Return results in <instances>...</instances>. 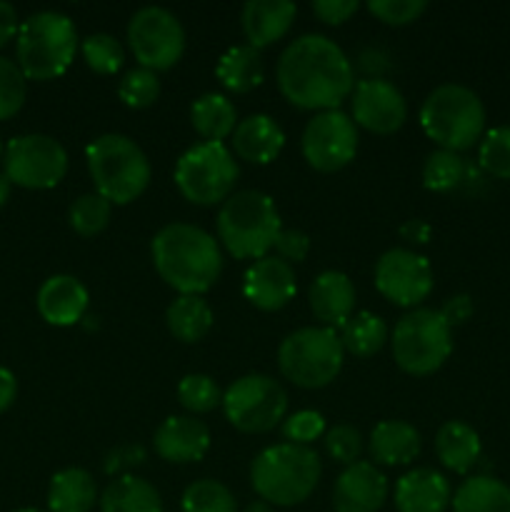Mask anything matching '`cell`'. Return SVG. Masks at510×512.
<instances>
[{
  "label": "cell",
  "mask_w": 510,
  "mask_h": 512,
  "mask_svg": "<svg viewBox=\"0 0 510 512\" xmlns=\"http://www.w3.org/2000/svg\"><path fill=\"white\" fill-rule=\"evenodd\" d=\"M275 80L290 105L300 110H338L355 88V68L335 40L305 33L285 45Z\"/></svg>",
  "instance_id": "6da1fadb"
},
{
  "label": "cell",
  "mask_w": 510,
  "mask_h": 512,
  "mask_svg": "<svg viewBox=\"0 0 510 512\" xmlns=\"http://www.w3.org/2000/svg\"><path fill=\"white\" fill-rule=\"evenodd\" d=\"M150 255L160 278L180 295H203L223 273V253L208 230L168 223L155 233Z\"/></svg>",
  "instance_id": "7a4b0ae2"
},
{
  "label": "cell",
  "mask_w": 510,
  "mask_h": 512,
  "mask_svg": "<svg viewBox=\"0 0 510 512\" xmlns=\"http://www.w3.org/2000/svg\"><path fill=\"white\" fill-rule=\"evenodd\" d=\"M323 465L315 450L303 445H270L255 455L250 465V485L268 505H300L318 488Z\"/></svg>",
  "instance_id": "3957f363"
},
{
  "label": "cell",
  "mask_w": 510,
  "mask_h": 512,
  "mask_svg": "<svg viewBox=\"0 0 510 512\" xmlns=\"http://www.w3.org/2000/svg\"><path fill=\"white\" fill-rule=\"evenodd\" d=\"M218 240L233 258L260 260L273 250L283 230L275 200L263 190H238L220 205Z\"/></svg>",
  "instance_id": "277c9868"
},
{
  "label": "cell",
  "mask_w": 510,
  "mask_h": 512,
  "mask_svg": "<svg viewBox=\"0 0 510 512\" xmlns=\"http://www.w3.org/2000/svg\"><path fill=\"white\" fill-rule=\"evenodd\" d=\"M88 173L95 183V193L110 205H128L145 193L150 183L148 155L135 140L120 133L98 135L85 148Z\"/></svg>",
  "instance_id": "5b68a950"
},
{
  "label": "cell",
  "mask_w": 510,
  "mask_h": 512,
  "mask_svg": "<svg viewBox=\"0 0 510 512\" xmlns=\"http://www.w3.org/2000/svg\"><path fill=\"white\" fill-rule=\"evenodd\" d=\"M420 128L438 148L463 153L483 138L485 105L468 85L443 83L420 105Z\"/></svg>",
  "instance_id": "8992f818"
},
{
  "label": "cell",
  "mask_w": 510,
  "mask_h": 512,
  "mask_svg": "<svg viewBox=\"0 0 510 512\" xmlns=\"http://www.w3.org/2000/svg\"><path fill=\"white\" fill-rule=\"evenodd\" d=\"M78 50V28L58 10H38L20 23L15 35L18 65L28 80L60 78Z\"/></svg>",
  "instance_id": "52a82bcc"
},
{
  "label": "cell",
  "mask_w": 510,
  "mask_h": 512,
  "mask_svg": "<svg viewBox=\"0 0 510 512\" xmlns=\"http://www.w3.org/2000/svg\"><path fill=\"white\" fill-rule=\"evenodd\" d=\"M390 350L403 373L415 378L433 375L453 353V328L445 323L440 310L415 308L395 323Z\"/></svg>",
  "instance_id": "ba28073f"
},
{
  "label": "cell",
  "mask_w": 510,
  "mask_h": 512,
  "mask_svg": "<svg viewBox=\"0 0 510 512\" xmlns=\"http://www.w3.org/2000/svg\"><path fill=\"white\" fill-rule=\"evenodd\" d=\"M343 355V343L333 328L310 325L285 335L278 348V368L298 388L318 390L338 378Z\"/></svg>",
  "instance_id": "9c48e42d"
},
{
  "label": "cell",
  "mask_w": 510,
  "mask_h": 512,
  "mask_svg": "<svg viewBox=\"0 0 510 512\" xmlns=\"http://www.w3.org/2000/svg\"><path fill=\"white\" fill-rule=\"evenodd\" d=\"M240 168L223 143H195L175 163V185L193 205H223L233 195Z\"/></svg>",
  "instance_id": "30bf717a"
},
{
  "label": "cell",
  "mask_w": 510,
  "mask_h": 512,
  "mask_svg": "<svg viewBox=\"0 0 510 512\" xmlns=\"http://www.w3.org/2000/svg\"><path fill=\"white\" fill-rule=\"evenodd\" d=\"M225 420L248 435L270 433L288 413V395L283 385L263 373H250L228 385L223 393Z\"/></svg>",
  "instance_id": "8fae6325"
},
{
  "label": "cell",
  "mask_w": 510,
  "mask_h": 512,
  "mask_svg": "<svg viewBox=\"0 0 510 512\" xmlns=\"http://www.w3.org/2000/svg\"><path fill=\"white\" fill-rule=\"evenodd\" d=\"M128 45L140 68L170 70L185 53V28L173 10L143 5L128 20Z\"/></svg>",
  "instance_id": "7c38bea8"
},
{
  "label": "cell",
  "mask_w": 510,
  "mask_h": 512,
  "mask_svg": "<svg viewBox=\"0 0 510 512\" xmlns=\"http://www.w3.org/2000/svg\"><path fill=\"white\" fill-rule=\"evenodd\" d=\"M3 163L13 185L30 190L55 188L68 173V153L55 138L43 133L18 135L5 145Z\"/></svg>",
  "instance_id": "4fadbf2b"
},
{
  "label": "cell",
  "mask_w": 510,
  "mask_h": 512,
  "mask_svg": "<svg viewBox=\"0 0 510 512\" xmlns=\"http://www.w3.org/2000/svg\"><path fill=\"white\" fill-rule=\"evenodd\" d=\"M358 125L343 110H323L308 120L300 138V150L310 168L335 173L358 153Z\"/></svg>",
  "instance_id": "5bb4252c"
},
{
  "label": "cell",
  "mask_w": 510,
  "mask_h": 512,
  "mask_svg": "<svg viewBox=\"0 0 510 512\" xmlns=\"http://www.w3.org/2000/svg\"><path fill=\"white\" fill-rule=\"evenodd\" d=\"M433 268L428 258L408 248H390L375 263V288L400 308H418L433 293Z\"/></svg>",
  "instance_id": "9a60e30c"
},
{
  "label": "cell",
  "mask_w": 510,
  "mask_h": 512,
  "mask_svg": "<svg viewBox=\"0 0 510 512\" xmlns=\"http://www.w3.org/2000/svg\"><path fill=\"white\" fill-rule=\"evenodd\" d=\"M350 118L375 135H390L408 120L405 95L385 78H365L350 93Z\"/></svg>",
  "instance_id": "2e32d148"
},
{
  "label": "cell",
  "mask_w": 510,
  "mask_h": 512,
  "mask_svg": "<svg viewBox=\"0 0 510 512\" xmlns=\"http://www.w3.org/2000/svg\"><path fill=\"white\" fill-rule=\"evenodd\" d=\"M298 293L293 265L280 260L278 255H265L255 260L243 275V295L250 305L265 313L285 308Z\"/></svg>",
  "instance_id": "e0dca14e"
},
{
  "label": "cell",
  "mask_w": 510,
  "mask_h": 512,
  "mask_svg": "<svg viewBox=\"0 0 510 512\" xmlns=\"http://www.w3.org/2000/svg\"><path fill=\"white\" fill-rule=\"evenodd\" d=\"M388 478L375 463L348 465L333 485L335 512H378L388 500Z\"/></svg>",
  "instance_id": "ac0fdd59"
},
{
  "label": "cell",
  "mask_w": 510,
  "mask_h": 512,
  "mask_svg": "<svg viewBox=\"0 0 510 512\" xmlns=\"http://www.w3.org/2000/svg\"><path fill=\"white\" fill-rule=\"evenodd\" d=\"M153 445L165 463H198L210 450V430L195 415H170L155 430Z\"/></svg>",
  "instance_id": "d6986e66"
},
{
  "label": "cell",
  "mask_w": 510,
  "mask_h": 512,
  "mask_svg": "<svg viewBox=\"0 0 510 512\" xmlns=\"http://www.w3.org/2000/svg\"><path fill=\"white\" fill-rule=\"evenodd\" d=\"M88 288L75 275H50L38 290V313L55 328H70L80 323L88 310Z\"/></svg>",
  "instance_id": "ffe728a7"
},
{
  "label": "cell",
  "mask_w": 510,
  "mask_h": 512,
  "mask_svg": "<svg viewBox=\"0 0 510 512\" xmlns=\"http://www.w3.org/2000/svg\"><path fill=\"white\" fill-rule=\"evenodd\" d=\"M308 303L323 328H343L355 313V285L340 270H325L310 283Z\"/></svg>",
  "instance_id": "44dd1931"
},
{
  "label": "cell",
  "mask_w": 510,
  "mask_h": 512,
  "mask_svg": "<svg viewBox=\"0 0 510 512\" xmlns=\"http://www.w3.org/2000/svg\"><path fill=\"white\" fill-rule=\"evenodd\" d=\"M450 500V483L433 468H413L395 483L398 512H445Z\"/></svg>",
  "instance_id": "7402d4cb"
},
{
  "label": "cell",
  "mask_w": 510,
  "mask_h": 512,
  "mask_svg": "<svg viewBox=\"0 0 510 512\" xmlns=\"http://www.w3.org/2000/svg\"><path fill=\"white\" fill-rule=\"evenodd\" d=\"M230 138H233V153L253 165L273 163L285 145V133L280 123L265 113H253L238 120Z\"/></svg>",
  "instance_id": "603a6c76"
},
{
  "label": "cell",
  "mask_w": 510,
  "mask_h": 512,
  "mask_svg": "<svg viewBox=\"0 0 510 512\" xmlns=\"http://www.w3.org/2000/svg\"><path fill=\"white\" fill-rule=\"evenodd\" d=\"M298 8L290 0H248L240 13V25L248 45L263 50L278 43L295 23Z\"/></svg>",
  "instance_id": "cb8c5ba5"
},
{
  "label": "cell",
  "mask_w": 510,
  "mask_h": 512,
  "mask_svg": "<svg viewBox=\"0 0 510 512\" xmlns=\"http://www.w3.org/2000/svg\"><path fill=\"white\" fill-rule=\"evenodd\" d=\"M368 450L375 465H410L420 453V433L405 420H383L370 433Z\"/></svg>",
  "instance_id": "d4e9b609"
},
{
  "label": "cell",
  "mask_w": 510,
  "mask_h": 512,
  "mask_svg": "<svg viewBox=\"0 0 510 512\" xmlns=\"http://www.w3.org/2000/svg\"><path fill=\"white\" fill-rule=\"evenodd\" d=\"M480 453H483L480 435L468 423H463V420H448V423H443L438 428V435H435V455L453 473H470L475 468V463L480 460Z\"/></svg>",
  "instance_id": "484cf974"
},
{
  "label": "cell",
  "mask_w": 510,
  "mask_h": 512,
  "mask_svg": "<svg viewBox=\"0 0 510 512\" xmlns=\"http://www.w3.org/2000/svg\"><path fill=\"white\" fill-rule=\"evenodd\" d=\"M98 503L95 478L83 468H65L50 478L48 510L50 512H90Z\"/></svg>",
  "instance_id": "4316f807"
},
{
  "label": "cell",
  "mask_w": 510,
  "mask_h": 512,
  "mask_svg": "<svg viewBox=\"0 0 510 512\" xmlns=\"http://www.w3.org/2000/svg\"><path fill=\"white\" fill-rule=\"evenodd\" d=\"M215 75H218L220 85L230 93H250L265 78L263 55L248 43L233 45V48L220 55L218 65H215Z\"/></svg>",
  "instance_id": "83f0119b"
},
{
  "label": "cell",
  "mask_w": 510,
  "mask_h": 512,
  "mask_svg": "<svg viewBox=\"0 0 510 512\" xmlns=\"http://www.w3.org/2000/svg\"><path fill=\"white\" fill-rule=\"evenodd\" d=\"M190 123L205 143H223L238 125V110L225 95L203 93L190 105Z\"/></svg>",
  "instance_id": "f1b7e54d"
},
{
  "label": "cell",
  "mask_w": 510,
  "mask_h": 512,
  "mask_svg": "<svg viewBox=\"0 0 510 512\" xmlns=\"http://www.w3.org/2000/svg\"><path fill=\"white\" fill-rule=\"evenodd\" d=\"M100 512H163V500L148 480L123 475L100 495Z\"/></svg>",
  "instance_id": "f546056e"
},
{
  "label": "cell",
  "mask_w": 510,
  "mask_h": 512,
  "mask_svg": "<svg viewBox=\"0 0 510 512\" xmlns=\"http://www.w3.org/2000/svg\"><path fill=\"white\" fill-rule=\"evenodd\" d=\"M213 310L200 295H178L165 310V325L180 343H198L213 328Z\"/></svg>",
  "instance_id": "4dcf8cb0"
},
{
  "label": "cell",
  "mask_w": 510,
  "mask_h": 512,
  "mask_svg": "<svg viewBox=\"0 0 510 512\" xmlns=\"http://www.w3.org/2000/svg\"><path fill=\"white\" fill-rule=\"evenodd\" d=\"M453 512H510V488L493 475H473L455 490Z\"/></svg>",
  "instance_id": "1f68e13d"
},
{
  "label": "cell",
  "mask_w": 510,
  "mask_h": 512,
  "mask_svg": "<svg viewBox=\"0 0 510 512\" xmlns=\"http://www.w3.org/2000/svg\"><path fill=\"white\" fill-rule=\"evenodd\" d=\"M390 340L388 325L380 315L370 313V310H358L350 315L348 323L340 330V343H343L345 353L355 355V358H370L378 353L385 343Z\"/></svg>",
  "instance_id": "d6a6232c"
},
{
  "label": "cell",
  "mask_w": 510,
  "mask_h": 512,
  "mask_svg": "<svg viewBox=\"0 0 510 512\" xmlns=\"http://www.w3.org/2000/svg\"><path fill=\"white\" fill-rule=\"evenodd\" d=\"M468 175V163L453 150H433L423 163V185L433 193H450L460 188Z\"/></svg>",
  "instance_id": "836d02e7"
},
{
  "label": "cell",
  "mask_w": 510,
  "mask_h": 512,
  "mask_svg": "<svg viewBox=\"0 0 510 512\" xmlns=\"http://www.w3.org/2000/svg\"><path fill=\"white\" fill-rule=\"evenodd\" d=\"M183 512H238L235 495L218 480H195L180 498Z\"/></svg>",
  "instance_id": "e575fe53"
},
{
  "label": "cell",
  "mask_w": 510,
  "mask_h": 512,
  "mask_svg": "<svg viewBox=\"0 0 510 512\" xmlns=\"http://www.w3.org/2000/svg\"><path fill=\"white\" fill-rule=\"evenodd\" d=\"M110 210H113V205L103 195L85 193L70 205L68 223L80 238H93V235L103 233L105 225L110 223Z\"/></svg>",
  "instance_id": "d590c367"
},
{
  "label": "cell",
  "mask_w": 510,
  "mask_h": 512,
  "mask_svg": "<svg viewBox=\"0 0 510 512\" xmlns=\"http://www.w3.org/2000/svg\"><path fill=\"white\" fill-rule=\"evenodd\" d=\"M178 403L183 405L188 413L203 415L223 403V393H220L218 383H215L210 375L188 373L178 383Z\"/></svg>",
  "instance_id": "8d00e7d4"
},
{
  "label": "cell",
  "mask_w": 510,
  "mask_h": 512,
  "mask_svg": "<svg viewBox=\"0 0 510 512\" xmlns=\"http://www.w3.org/2000/svg\"><path fill=\"white\" fill-rule=\"evenodd\" d=\"M83 50V58L88 63V68L93 73L100 75H113L123 68L125 50L120 45L118 38H113L110 33H90L88 38L80 43Z\"/></svg>",
  "instance_id": "74e56055"
},
{
  "label": "cell",
  "mask_w": 510,
  "mask_h": 512,
  "mask_svg": "<svg viewBox=\"0 0 510 512\" xmlns=\"http://www.w3.org/2000/svg\"><path fill=\"white\" fill-rule=\"evenodd\" d=\"M478 165L493 178L510 180V125H498L480 138Z\"/></svg>",
  "instance_id": "f35d334b"
},
{
  "label": "cell",
  "mask_w": 510,
  "mask_h": 512,
  "mask_svg": "<svg viewBox=\"0 0 510 512\" xmlns=\"http://www.w3.org/2000/svg\"><path fill=\"white\" fill-rule=\"evenodd\" d=\"M158 95H160L158 73H153V70L148 68H140V65L138 68L128 70L118 83V98L133 110L150 108V105L158 100Z\"/></svg>",
  "instance_id": "ab89813d"
},
{
  "label": "cell",
  "mask_w": 510,
  "mask_h": 512,
  "mask_svg": "<svg viewBox=\"0 0 510 512\" xmlns=\"http://www.w3.org/2000/svg\"><path fill=\"white\" fill-rule=\"evenodd\" d=\"M25 80L28 78L23 75L20 65L0 55V120L13 118L23 108L25 93H28Z\"/></svg>",
  "instance_id": "60d3db41"
},
{
  "label": "cell",
  "mask_w": 510,
  "mask_h": 512,
  "mask_svg": "<svg viewBox=\"0 0 510 512\" xmlns=\"http://www.w3.org/2000/svg\"><path fill=\"white\" fill-rule=\"evenodd\" d=\"M323 445L330 460L348 468V465L358 463L360 453H363V435L353 425H335V428L325 430Z\"/></svg>",
  "instance_id": "b9f144b4"
},
{
  "label": "cell",
  "mask_w": 510,
  "mask_h": 512,
  "mask_svg": "<svg viewBox=\"0 0 510 512\" xmlns=\"http://www.w3.org/2000/svg\"><path fill=\"white\" fill-rule=\"evenodd\" d=\"M283 430V438L290 445H303L310 448V443L320 440L325 435V418L318 410H298V413L288 415L280 425Z\"/></svg>",
  "instance_id": "7bdbcfd3"
},
{
  "label": "cell",
  "mask_w": 510,
  "mask_h": 512,
  "mask_svg": "<svg viewBox=\"0 0 510 512\" xmlns=\"http://www.w3.org/2000/svg\"><path fill=\"white\" fill-rule=\"evenodd\" d=\"M368 10L385 25H410L428 10V0H368Z\"/></svg>",
  "instance_id": "ee69618b"
},
{
  "label": "cell",
  "mask_w": 510,
  "mask_h": 512,
  "mask_svg": "<svg viewBox=\"0 0 510 512\" xmlns=\"http://www.w3.org/2000/svg\"><path fill=\"white\" fill-rule=\"evenodd\" d=\"M273 250L275 255H278L280 260H285L288 265L303 263L310 253V238L303 230H280L278 238H275Z\"/></svg>",
  "instance_id": "f6af8a7d"
},
{
  "label": "cell",
  "mask_w": 510,
  "mask_h": 512,
  "mask_svg": "<svg viewBox=\"0 0 510 512\" xmlns=\"http://www.w3.org/2000/svg\"><path fill=\"white\" fill-rule=\"evenodd\" d=\"M310 8L323 23L340 25L358 10V0H313Z\"/></svg>",
  "instance_id": "bcb514c9"
},
{
  "label": "cell",
  "mask_w": 510,
  "mask_h": 512,
  "mask_svg": "<svg viewBox=\"0 0 510 512\" xmlns=\"http://www.w3.org/2000/svg\"><path fill=\"white\" fill-rule=\"evenodd\" d=\"M440 315H443L445 323L450 328H458V325H465L470 318H473V298L468 293H458V295H450L443 305H440Z\"/></svg>",
  "instance_id": "7dc6e473"
},
{
  "label": "cell",
  "mask_w": 510,
  "mask_h": 512,
  "mask_svg": "<svg viewBox=\"0 0 510 512\" xmlns=\"http://www.w3.org/2000/svg\"><path fill=\"white\" fill-rule=\"evenodd\" d=\"M20 30V20H18V10L13 8L10 3L0 0V48H3L8 40H13Z\"/></svg>",
  "instance_id": "c3c4849f"
},
{
  "label": "cell",
  "mask_w": 510,
  "mask_h": 512,
  "mask_svg": "<svg viewBox=\"0 0 510 512\" xmlns=\"http://www.w3.org/2000/svg\"><path fill=\"white\" fill-rule=\"evenodd\" d=\"M400 238L415 245H425L430 240V225L425 220H405L400 225Z\"/></svg>",
  "instance_id": "681fc988"
},
{
  "label": "cell",
  "mask_w": 510,
  "mask_h": 512,
  "mask_svg": "<svg viewBox=\"0 0 510 512\" xmlns=\"http://www.w3.org/2000/svg\"><path fill=\"white\" fill-rule=\"evenodd\" d=\"M15 395H18V380L8 368L0 365V413H5L13 405Z\"/></svg>",
  "instance_id": "f907efd6"
},
{
  "label": "cell",
  "mask_w": 510,
  "mask_h": 512,
  "mask_svg": "<svg viewBox=\"0 0 510 512\" xmlns=\"http://www.w3.org/2000/svg\"><path fill=\"white\" fill-rule=\"evenodd\" d=\"M10 180H8V175L5 173H0V208H3L5 203H8V198H10Z\"/></svg>",
  "instance_id": "816d5d0a"
},
{
  "label": "cell",
  "mask_w": 510,
  "mask_h": 512,
  "mask_svg": "<svg viewBox=\"0 0 510 512\" xmlns=\"http://www.w3.org/2000/svg\"><path fill=\"white\" fill-rule=\"evenodd\" d=\"M243 512H275V510H273V505L263 503V500H255V503H250Z\"/></svg>",
  "instance_id": "f5cc1de1"
},
{
  "label": "cell",
  "mask_w": 510,
  "mask_h": 512,
  "mask_svg": "<svg viewBox=\"0 0 510 512\" xmlns=\"http://www.w3.org/2000/svg\"><path fill=\"white\" fill-rule=\"evenodd\" d=\"M18 512H43V510H35V508H23V510H18Z\"/></svg>",
  "instance_id": "db71d44e"
},
{
  "label": "cell",
  "mask_w": 510,
  "mask_h": 512,
  "mask_svg": "<svg viewBox=\"0 0 510 512\" xmlns=\"http://www.w3.org/2000/svg\"><path fill=\"white\" fill-rule=\"evenodd\" d=\"M0 155H3V145H0Z\"/></svg>",
  "instance_id": "11a10c76"
}]
</instances>
